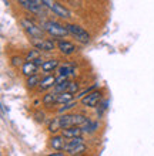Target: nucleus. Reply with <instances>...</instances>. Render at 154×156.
Masks as SVG:
<instances>
[{
    "label": "nucleus",
    "mask_w": 154,
    "mask_h": 156,
    "mask_svg": "<svg viewBox=\"0 0 154 156\" xmlns=\"http://www.w3.org/2000/svg\"><path fill=\"white\" fill-rule=\"evenodd\" d=\"M42 27L49 36H51V37H54V38H64L70 34L69 30H67V26H63V24L57 23V21H53V20L43 21Z\"/></svg>",
    "instance_id": "1"
},
{
    "label": "nucleus",
    "mask_w": 154,
    "mask_h": 156,
    "mask_svg": "<svg viewBox=\"0 0 154 156\" xmlns=\"http://www.w3.org/2000/svg\"><path fill=\"white\" fill-rule=\"evenodd\" d=\"M87 151V146L83 142V138L81 136H77V138H73V139H67L66 145H64V152H67V155H83L84 152Z\"/></svg>",
    "instance_id": "2"
},
{
    "label": "nucleus",
    "mask_w": 154,
    "mask_h": 156,
    "mask_svg": "<svg viewBox=\"0 0 154 156\" xmlns=\"http://www.w3.org/2000/svg\"><path fill=\"white\" fill-rule=\"evenodd\" d=\"M20 24L23 27V30L26 31V34L29 36L32 40H37V38H43L44 36V30L43 27H39L33 20H30V19H21L20 20Z\"/></svg>",
    "instance_id": "3"
},
{
    "label": "nucleus",
    "mask_w": 154,
    "mask_h": 156,
    "mask_svg": "<svg viewBox=\"0 0 154 156\" xmlns=\"http://www.w3.org/2000/svg\"><path fill=\"white\" fill-rule=\"evenodd\" d=\"M67 30H69L70 36H73V37L79 41V43H81V44H87L88 41H90V34H88L81 26L67 24Z\"/></svg>",
    "instance_id": "4"
},
{
    "label": "nucleus",
    "mask_w": 154,
    "mask_h": 156,
    "mask_svg": "<svg viewBox=\"0 0 154 156\" xmlns=\"http://www.w3.org/2000/svg\"><path fill=\"white\" fill-rule=\"evenodd\" d=\"M101 101H103V94L100 91H92V92H88L87 95H84L83 98L80 99V102L87 108H96Z\"/></svg>",
    "instance_id": "5"
},
{
    "label": "nucleus",
    "mask_w": 154,
    "mask_h": 156,
    "mask_svg": "<svg viewBox=\"0 0 154 156\" xmlns=\"http://www.w3.org/2000/svg\"><path fill=\"white\" fill-rule=\"evenodd\" d=\"M49 9L50 12L53 13L54 16L60 17V19H64V20H69L71 17V12L69 9H66L64 6H62L57 2H53V0H49Z\"/></svg>",
    "instance_id": "6"
},
{
    "label": "nucleus",
    "mask_w": 154,
    "mask_h": 156,
    "mask_svg": "<svg viewBox=\"0 0 154 156\" xmlns=\"http://www.w3.org/2000/svg\"><path fill=\"white\" fill-rule=\"evenodd\" d=\"M33 45L34 48L40 50V51H46V53H50L53 51L57 44L54 43L53 40H49V38H37V40H33Z\"/></svg>",
    "instance_id": "7"
},
{
    "label": "nucleus",
    "mask_w": 154,
    "mask_h": 156,
    "mask_svg": "<svg viewBox=\"0 0 154 156\" xmlns=\"http://www.w3.org/2000/svg\"><path fill=\"white\" fill-rule=\"evenodd\" d=\"M17 3L20 4L24 10H27L30 13H36V14H40L43 12V9H44L36 2H33V0H17Z\"/></svg>",
    "instance_id": "8"
},
{
    "label": "nucleus",
    "mask_w": 154,
    "mask_h": 156,
    "mask_svg": "<svg viewBox=\"0 0 154 156\" xmlns=\"http://www.w3.org/2000/svg\"><path fill=\"white\" fill-rule=\"evenodd\" d=\"M57 50L63 54V55H71V54L76 53V50L77 48H76V45L73 44V43H70V41L60 40L57 43Z\"/></svg>",
    "instance_id": "9"
},
{
    "label": "nucleus",
    "mask_w": 154,
    "mask_h": 156,
    "mask_svg": "<svg viewBox=\"0 0 154 156\" xmlns=\"http://www.w3.org/2000/svg\"><path fill=\"white\" fill-rule=\"evenodd\" d=\"M83 129L79 125H74V126H69L62 129V135L66 138V139H73V138H77V136H83Z\"/></svg>",
    "instance_id": "10"
},
{
    "label": "nucleus",
    "mask_w": 154,
    "mask_h": 156,
    "mask_svg": "<svg viewBox=\"0 0 154 156\" xmlns=\"http://www.w3.org/2000/svg\"><path fill=\"white\" fill-rule=\"evenodd\" d=\"M58 121H60V125H62V129L69 126H74L76 125V114H62L58 116Z\"/></svg>",
    "instance_id": "11"
},
{
    "label": "nucleus",
    "mask_w": 154,
    "mask_h": 156,
    "mask_svg": "<svg viewBox=\"0 0 154 156\" xmlns=\"http://www.w3.org/2000/svg\"><path fill=\"white\" fill-rule=\"evenodd\" d=\"M37 68H39V66L36 64V62L27 61V60H26L24 64L21 66V74L27 78V77H30V75L36 74V73H37Z\"/></svg>",
    "instance_id": "12"
},
{
    "label": "nucleus",
    "mask_w": 154,
    "mask_h": 156,
    "mask_svg": "<svg viewBox=\"0 0 154 156\" xmlns=\"http://www.w3.org/2000/svg\"><path fill=\"white\" fill-rule=\"evenodd\" d=\"M56 85V77L54 75H46L44 78H42V81L39 84V91H47L50 88H54Z\"/></svg>",
    "instance_id": "13"
},
{
    "label": "nucleus",
    "mask_w": 154,
    "mask_h": 156,
    "mask_svg": "<svg viewBox=\"0 0 154 156\" xmlns=\"http://www.w3.org/2000/svg\"><path fill=\"white\" fill-rule=\"evenodd\" d=\"M66 138L63 135H56L50 139V146L54 151H64V145H66Z\"/></svg>",
    "instance_id": "14"
},
{
    "label": "nucleus",
    "mask_w": 154,
    "mask_h": 156,
    "mask_svg": "<svg viewBox=\"0 0 154 156\" xmlns=\"http://www.w3.org/2000/svg\"><path fill=\"white\" fill-rule=\"evenodd\" d=\"M57 97H58V94L56 92V91H53V92H47V94L42 98V104L47 108L53 107V105L57 104Z\"/></svg>",
    "instance_id": "15"
},
{
    "label": "nucleus",
    "mask_w": 154,
    "mask_h": 156,
    "mask_svg": "<svg viewBox=\"0 0 154 156\" xmlns=\"http://www.w3.org/2000/svg\"><path fill=\"white\" fill-rule=\"evenodd\" d=\"M57 71H58V74H60V75H64V77H67V78L70 77V75H74L76 74V68L73 67V64H69V62L58 66Z\"/></svg>",
    "instance_id": "16"
},
{
    "label": "nucleus",
    "mask_w": 154,
    "mask_h": 156,
    "mask_svg": "<svg viewBox=\"0 0 154 156\" xmlns=\"http://www.w3.org/2000/svg\"><path fill=\"white\" fill-rule=\"evenodd\" d=\"M58 60H47L42 64V71L43 73H53L58 68Z\"/></svg>",
    "instance_id": "17"
},
{
    "label": "nucleus",
    "mask_w": 154,
    "mask_h": 156,
    "mask_svg": "<svg viewBox=\"0 0 154 156\" xmlns=\"http://www.w3.org/2000/svg\"><path fill=\"white\" fill-rule=\"evenodd\" d=\"M81 129H83L84 133H94V132L99 129V122L88 119L87 122H84L83 125H81Z\"/></svg>",
    "instance_id": "18"
},
{
    "label": "nucleus",
    "mask_w": 154,
    "mask_h": 156,
    "mask_svg": "<svg viewBox=\"0 0 154 156\" xmlns=\"http://www.w3.org/2000/svg\"><path fill=\"white\" fill-rule=\"evenodd\" d=\"M74 98V94H71L69 91H64V92H60L57 97V104H67V102H71Z\"/></svg>",
    "instance_id": "19"
},
{
    "label": "nucleus",
    "mask_w": 154,
    "mask_h": 156,
    "mask_svg": "<svg viewBox=\"0 0 154 156\" xmlns=\"http://www.w3.org/2000/svg\"><path fill=\"white\" fill-rule=\"evenodd\" d=\"M40 77H39L37 74H33L30 75V77H27V80H26V85H27V88H30V90H33V88H37L39 84H40Z\"/></svg>",
    "instance_id": "20"
},
{
    "label": "nucleus",
    "mask_w": 154,
    "mask_h": 156,
    "mask_svg": "<svg viewBox=\"0 0 154 156\" xmlns=\"http://www.w3.org/2000/svg\"><path fill=\"white\" fill-rule=\"evenodd\" d=\"M39 58H42V55H40V50L34 48V50H30L29 53L26 54V60L27 61H36V60H39Z\"/></svg>",
    "instance_id": "21"
},
{
    "label": "nucleus",
    "mask_w": 154,
    "mask_h": 156,
    "mask_svg": "<svg viewBox=\"0 0 154 156\" xmlns=\"http://www.w3.org/2000/svg\"><path fill=\"white\" fill-rule=\"evenodd\" d=\"M76 105H77V102H76L74 99H73L71 102L63 104V107H60V108H58V114H60V115H62V114H66L67 111H71V109H73V108H74Z\"/></svg>",
    "instance_id": "22"
},
{
    "label": "nucleus",
    "mask_w": 154,
    "mask_h": 156,
    "mask_svg": "<svg viewBox=\"0 0 154 156\" xmlns=\"http://www.w3.org/2000/svg\"><path fill=\"white\" fill-rule=\"evenodd\" d=\"M62 131V125H60V121L58 118H56L54 121H51V123L49 125V132L50 133H56V132Z\"/></svg>",
    "instance_id": "23"
},
{
    "label": "nucleus",
    "mask_w": 154,
    "mask_h": 156,
    "mask_svg": "<svg viewBox=\"0 0 154 156\" xmlns=\"http://www.w3.org/2000/svg\"><path fill=\"white\" fill-rule=\"evenodd\" d=\"M69 80H66V81L63 82H58V84H56L53 88V91H56L57 94H60V92H64V91H67V87H69Z\"/></svg>",
    "instance_id": "24"
},
{
    "label": "nucleus",
    "mask_w": 154,
    "mask_h": 156,
    "mask_svg": "<svg viewBox=\"0 0 154 156\" xmlns=\"http://www.w3.org/2000/svg\"><path fill=\"white\" fill-rule=\"evenodd\" d=\"M79 90H80V87H79L77 82H73V81L69 82V87H67V91H69V92H71V94H77Z\"/></svg>",
    "instance_id": "25"
},
{
    "label": "nucleus",
    "mask_w": 154,
    "mask_h": 156,
    "mask_svg": "<svg viewBox=\"0 0 154 156\" xmlns=\"http://www.w3.org/2000/svg\"><path fill=\"white\" fill-rule=\"evenodd\" d=\"M24 64V60L21 57H17V55H14V57H12V66L16 67V68H19V67H21Z\"/></svg>",
    "instance_id": "26"
},
{
    "label": "nucleus",
    "mask_w": 154,
    "mask_h": 156,
    "mask_svg": "<svg viewBox=\"0 0 154 156\" xmlns=\"http://www.w3.org/2000/svg\"><path fill=\"white\" fill-rule=\"evenodd\" d=\"M107 105H108L107 101H101V102L99 104V109H97V116H99V118H100L104 114V111L107 109Z\"/></svg>",
    "instance_id": "27"
},
{
    "label": "nucleus",
    "mask_w": 154,
    "mask_h": 156,
    "mask_svg": "<svg viewBox=\"0 0 154 156\" xmlns=\"http://www.w3.org/2000/svg\"><path fill=\"white\" fill-rule=\"evenodd\" d=\"M51 155H53V156H64V153H63V152H53Z\"/></svg>",
    "instance_id": "28"
}]
</instances>
